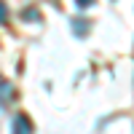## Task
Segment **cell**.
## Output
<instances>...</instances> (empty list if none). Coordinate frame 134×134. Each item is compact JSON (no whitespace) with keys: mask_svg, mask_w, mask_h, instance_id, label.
Masks as SVG:
<instances>
[{"mask_svg":"<svg viewBox=\"0 0 134 134\" xmlns=\"http://www.w3.org/2000/svg\"><path fill=\"white\" fill-rule=\"evenodd\" d=\"M11 131L14 134H32V121L27 115H16L14 124H11Z\"/></svg>","mask_w":134,"mask_h":134,"instance_id":"6da1fadb","label":"cell"},{"mask_svg":"<svg viewBox=\"0 0 134 134\" xmlns=\"http://www.w3.org/2000/svg\"><path fill=\"white\" fill-rule=\"evenodd\" d=\"M11 97H14V86L5 83V81H0V107H5L11 102Z\"/></svg>","mask_w":134,"mask_h":134,"instance_id":"7a4b0ae2","label":"cell"},{"mask_svg":"<svg viewBox=\"0 0 134 134\" xmlns=\"http://www.w3.org/2000/svg\"><path fill=\"white\" fill-rule=\"evenodd\" d=\"M72 32H75V35H86L88 24H86V21H72Z\"/></svg>","mask_w":134,"mask_h":134,"instance_id":"3957f363","label":"cell"},{"mask_svg":"<svg viewBox=\"0 0 134 134\" xmlns=\"http://www.w3.org/2000/svg\"><path fill=\"white\" fill-rule=\"evenodd\" d=\"M21 16H24L27 21H35V19H40V14H38V8H27L24 14H21Z\"/></svg>","mask_w":134,"mask_h":134,"instance_id":"277c9868","label":"cell"},{"mask_svg":"<svg viewBox=\"0 0 134 134\" xmlns=\"http://www.w3.org/2000/svg\"><path fill=\"white\" fill-rule=\"evenodd\" d=\"M8 21V5H5V0H0V24H5Z\"/></svg>","mask_w":134,"mask_h":134,"instance_id":"5b68a950","label":"cell"},{"mask_svg":"<svg viewBox=\"0 0 134 134\" xmlns=\"http://www.w3.org/2000/svg\"><path fill=\"white\" fill-rule=\"evenodd\" d=\"M75 3H78V5H81V8H86V5H91V3H94V0H75Z\"/></svg>","mask_w":134,"mask_h":134,"instance_id":"8992f818","label":"cell"}]
</instances>
